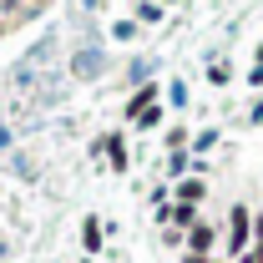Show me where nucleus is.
Here are the masks:
<instances>
[{
  "instance_id": "dca6fc26",
  "label": "nucleus",
  "mask_w": 263,
  "mask_h": 263,
  "mask_svg": "<svg viewBox=\"0 0 263 263\" xmlns=\"http://www.w3.org/2000/svg\"><path fill=\"white\" fill-rule=\"evenodd\" d=\"M253 81H263V46H258V66H253Z\"/></svg>"
},
{
  "instance_id": "a211bd4d",
  "label": "nucleus",
  "mask_w": 263,
  "mask_h": 263,
  "mask_svg": "<svg viewBox=\"0 0 263 263\" xmlns=\"http://www.w3.org/2000/svg\"><path fill=\"white\" fill-rule=\"evenodd\" d=\"M253 122H263V101H258V106H253Z\"/></svg>"
},
{
  "instance_id": "412c9836",
  "label": "nucleus",
  "mask_w": 263,
  "mask_h": 263,
  "mask_svg": "<svg viewBox=\"0 0 263 263\" xmlns=\"http://www.w3.org/2000/svg\"><path fill=\"white\" fill-rule=\"evenodd\" d=\"M157 5H172V0H157Z\"/></svg>"
},
{
  "instance_id": "9b49d317",
  "label": "nucleus",
  "mask_w": 263,
  "mask_h": 263,
  "mask_svg": "<svg viewBox=\"0 0 263 263\" xmlns=\"http://www.w3.org/2000/svg\"><path fill=\"white\" fill-rule=\"evenodd\" d=\"M213 142H218V132H213V127H208V132H197V137H193V152H208Z\"/></svg>"
},
{
  "instance_id": "6ab92c4d",
  "label": "nucleus",
  "mask_w": 263,
  "mask_h": 263,
  "mask_svg": "<svg viewBox=\"0 0 263 263\" xmlns=\"http://www.w3.org/2000/svg\"><path fill=\"white\" fill-rule=\"evenodd\" d=\"M213 263H233V258H213Z\"/></svg>"
},
{
  "instance_id": "7ed1b4c3",
  "label": "nucleus",
  "mask_w": 263,
  "mask_h": 263,
  "mask_svg": "<svg viewBox=\"0 0 263 263\" xmlns=\"http://www.w3.org/2000/svg\"><path fill=\"white\" fill-rule=\"evenodd\" d=\"M71 76H81V81H91V76H101V51H91V46L71 51Z\"/></svg>"
},
{
  "instance_id": "f3484780",
  "label": "nucleus",
  "mask_w": 263,
  "mask_h": 263,
  "mask_svg": "<svg viewBox=\"0 0 263 263\" xmlns=\"http://www.w3.org/2000/svg\"><path fill=\"white\" fill-rule=\"evenodd\" d=\"M5 147H10V132H5V127H0V152H5Z\"/></svg>"
},
{
  "instance_id": "4468645a",
  "label": "nucleus",
  "mask_w": 263,
  "mask_h": 263,
  "mask_svg": "<svg viewBox=\"0 0 263 263\" xmlns=\"http://www.w3.org/2000/svg\"><path fill=\"white\" fill-rule=\"evenodd\" d=\"M208 81H218V86H223V81H228V66H223V61H213V66H208Z\"/></svg>"
},
{
  "instance_id": "f257e3e1",
  "label": "nucleus",
  "mask_w": 263,
  "mask_h": 263,
  "mask_svg": "<svg viewBox=\"0 0 263 263\" xmlns=\"http://www.w3.org/2000/svg\"><path fill=\"white\" fill-rule=\"evenodd\" d=\"M248 238H253V213L238 202L228 213V258H243L248 253Z\"/></svg>"
},
{
  "instance_id": "4be33fe9",
  "label": "nucleus",
  "mask_w": 263,
  "mask_h": 263,
  "mask_svg": "<svg viewBox=\"0 0 263 263\" xmlns=\"http://www.w3.org/2000/svg\"><path fill=\"white\" fill-rule=\"evenodd\" d=\"M81 263H91V258H81Z\"/></svg>"
},
{
  "instance_id": "39448f33",
  "label": "nucleus",
  "mask_w": 263,
  "mask_h": 263,
  "mask_svg": "<svg viewBox=\"0 0 263 263\" xmlns=\"http://www.w3.org/2000/svg\"><path fill=\"white\" fill-rule=\"evenodd\" d=\"M97 152H106L117 172H127V137H122V132H117V137H97Z\"/></svg>"
},
{
  "instance_id": "9d476101",
  "label": "nucleus",
  "mask_w": 263,
  "mask_h": 263,
  "mask_svg": "<svg viewBox=\"0 0 263 263\" xmlns=\"http://www.w3.org/2000/svg\"><path fill=\"white\" fill-rule=\"evenodd\" d=\"M167 101H172V106H187V86H182V81H172V86H167Z\"/></svg>"
},
{
  "instance_id": "0eeeda50",
  "label": "nucleus",
  "mask_w": 263,
  "mask_h": 263,
  "mask_svg": "<svg viewBox=\"0 0 263 263\" xmlns=\"http://www.w3.org/2000/svg\"><path fill=\"white\" fill-rule=\"evenodd\" d=\"M101 243H106L101 218H86V223H81V248H86V253H101Z\"/></svg>"
},
{
  "instance_id": "f03ea898",
  "label": "nucleus",
  "mask_w": 263,
  "mask_h": 263,
  "mask_svg": "<svg viewBox=\"0 0 263 263\" xmlns=\"http://www.w3.org/2000/svg\"><path fill=\"white\" fill-rule=\"evenodd\" d=\"M162 101V91H157V81H142L137 91H132V101H127V122H142L152 106Z\"/></svg>"
},
{
  "instance_id": "2eb2a0df",
  "label": "nucleus",
  "mask_w": 263,
  "mask_h": 263,
  "mask_svg": "<svg viewBox=\"0 0 263 263\" xmlns=\"http://www.w3.org/2000/svg\"><path fill=\"white\" fill-rule=\"evenodd\" d=\"M182 263H213L208 253H182Z\"/></svg>"
},
{
  "instance_id": "aec40b11",
  "label": "nucleus",
  "mask_w": 263,
  "mask_h": 263,
  "mask_svg": "<svg viewBox=\"0 0 263 263\" xmlns=\"http://www.w3.org/2000/svg\"><path fill=\"white\" fill-rule=\"evenodd\" d=\"M0 258H5V243H0Z\"/></svg>"
},
{
  "instance_id": "6e6552de",
  "label": "nucleus",
  "mask_w": 263,
  "mask_h": 263,
  "mask_svg": "<svg viewBox=\"0 0 263 263\" xmlns=\"http://www.w3.org/2000/svg\"><path fill=\"white\" fill-rule=\"evenodd\" d=\"M162 21V5L157 0H137V26H157Z\"/></svg>"
},
{
  "instance_id": "ddd939ff",
  "label": "nucleus",
  "mask_w": 263,
  "mask_h": 263,
  "mask_svg": "<svg viewBox=\"0 0 263 263\" xmlns=\"http://www.w3.org/2000/svg\"><path fill=\"white\" fill-rule=\"evenodd\" d=\"M137 127H142V132H152V127H162V106H152V111H147V117H142V122H137Z\"/></svg>"
},
{
  "instance_id": "f8f14e48",
  "label": "nucleus",
  "mask_w": 263,
  "mask_h": 263,
  "mask_svg": "<svg viewBox=\"0 0 263 263\" xmlns=\"http://www.w3.org/2000/svg\"><path fill=\"white\" fill-rule=\"evenodd\" d=\"M111 35H117V41H132V35H137V21H117Z\"/></svg>"
},
{
  "instance_id": "20e7f679",
  "label": "nucleus",
  "mask_w": 263,
  "mask_h": 263,
  "mask_svg": "<svg viewBox=\"0 0 263 263\" xmlns=\"http://www.w3.org/2000/svg\"><path fill=\"white\" fill-rule=\"evenodd\" d=\"M208 197V182L202 177H182V182H172V202H187V208H197Z\"/></svg>"
},
{
  "instance_id": "423d86ee",
  "label": "nucleus",
  "mask_w": 263,
  "mask_h": 263,
  "mask_svg": "<svg viewBox=\"0 0 263 263\" xmlns=\"http://www.w3.org/2000/svg\"><path fill=\"white\" fill-rule=\"evenodd\" d=\"M213 243H218V228H213V223H197V228L187 233V253H213Z\"/></svg>"
},
{
  "instance_id": "1a4fd4ad",
  "label": "nucleus",
  "mask_w": 263,
  "mask_h": 263,
  "mask_svg": "<svg viewBox=\"0 0 263 263\" xmlns=\"http://www.w3.org/2000/svg\"><path fill=\"white\" fill-rule=\"evenodd\" d=\"M167 172L182 182V177H187V152H172V157H167Z\"/></svg>"
}]
</instances>
